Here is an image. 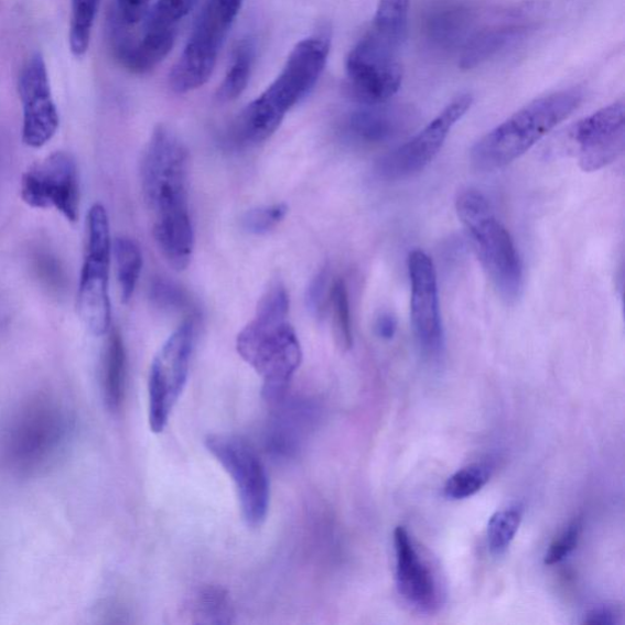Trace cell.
<instances>
[{
	"mask_svg": "<svg viewBox=\"0 0 625 625\" xmlns=\"http://www.w3.org/2000/svg\"><path fill=\"white\" fill-rule=\"evenodd\" d=\"M195 324L186 321L169 336L153 359L148 379V422L163 433L187 384Z\"/></svg>",
	"mask_w": 625,
	"mask_h": 625,
	"instance_id": "ba28073f",
	"label": "cell"
},
{
	"mask_svg": "<svg viewBox=\"0 0 625 625\" xmlns=\"http://www.w3.org/2000/svg\"><path fill=\"white\" fill-rule=\"evenodd\" d=\"M290 299L277 282L261 298L255 320L238 334V355L263 380V395L274 401L285 394L302 362L298 334L288 322Z\"/></svg>",
	"mask_w": 625,
	"mask_h": 625,
	"instance_id": "7a4b0ae2",
	"label": "cell"
},
{
	"mask_svg": "<svg viewBox=\"0 0 625 625\" xmlns=\"http://www.w3.org/2000/svg\"><path fill=\"white\" fill-rule=\"evenodd\" d=\"M491 478L492 471L487 465L471 464L450 476L443 493L453 502L470 498L478 494Z\"/></svg>",
	"mask_w": 625,
	"mask_h": 625,
	"instance_id": "f1b7e54d",
	"label": "cell"
},
{
	"mask_svg": "<svg viewBox=\"0 0 625 625\" xmlns=\"http://www.w3.org/2000/svg\"><path fill=\"white\" fill-rule=\"evenodd\" d=\"M328 304L332 306L336 344L341 349L348 351L354 346V331H352L348 290L343 279H338L333 283Z\"/></svg>",
	"mask_w": 625,
	"mask_h": 625,
	"instance_id": "83f0119b",
	"label": "cell"
},
{
	"mask_svg": "<svg viewBox=\"0 0 625 625\" xmlns=\"http://www.w3.org/2000/svg\"><path fill=\"white\" fill-rule=\"evenodd\" d=\"M411 280V317L418 346L429 360H438L445 349L441 321L438 274L433 259L422 249L408 256Z\"/></svg>",
	"mask_w": 625,
	"mask_h": 625,
	"instance_id": "5bb4252c",
	"label": "cell"
},
{
	"mask_svg": "<svg viewBox=\"0 0 625 625\" xmlns=\"http://www.w3.org/2000/svg\"><path fill=\"white\" fill-rule=\"evenodd\" d=\"M117 261V276L122 303H129L141 276L143 259L141 248L128 236H120L112 244Z\"/></svg>",
	"mask_w": 625,
	"mask_h": 625,
	"instance_id": "7402d4cb",
	"label": "cell"
},
{
	"mask_svg": "<svg viewBox=\"0 0 625 625\" xmlns=\"http://www.w3.org/2000/svg\"><path fill=\"white\" fill-rule=\"evenodd\" d=\"M151 299L162 310H183L188 304L185 291L165 279L153 281Z\"/></svg>",
	"mask_w": 625,
	"mask_h": 625,
	"instance_id": "836d02e7",
	"label": "cell"
},
{
	"mask_svg": "<svg viewBox=\"0 0 625 625\" xmlns=\"http://www.w3.org/2000/svg\"><path fill=\"white\" fill-rule=\"evenodd\" d=\"M21 198L37 209L53 208L75 223L79 209V179L75 158L67 152H54L33 164L22 175Z\"/></svg>",
	"mask_w": 625,
	"mask_h": 625,
	"instance_id": "4fadbf2b",
	"label": "cell"
},
{
	"mask_svg": "<svg viewBox=\"0 0 625 625\" xmlns=\"http://www.w3.org/2000/svg\"><path fill=\"white\" fill-rule=\"evenodd\" d=\"M470 26V14L463 10L454 9L435 17L431 21L429 31L438 43L451 45L463 39Z\"/></svg>",
	"mask_w": 625,
	"mask_h": 625,
	"instance_id": "f546056e",
	"label": "cell"
},
{
	"mask_svg": "<svg viewBox=\"0 0 625 625\" xmlns=\"http://www.w3.org/2000/svg\"><path fill=\"white\" fill-rule=\"evenodd\" d=\"M397 50L368 32L352 50L346 73L352 95L365 106L384 105L402 85L403 69Z\"/></svg>",
	"mask_w": 625,
	"mask_h": 625,
	"instance_id": "8fae6325",
	"label": "cell"
},
{
	"mask_svg": "<svg viewBox=\"0 0 625 625\" xmlns=\"http://www.w3.org/2000/svg\"><path fill=\"white\" fill-rule=\"evenodd\" d=\"M150 3L151 0H116L109 19L123 28L136 29L150 13Z\"/></svg>",
	"mask_w": 625,
	"mask_h": 625,
	"instance_id": "d6a6232c",
	"label": "cell"
},
{
	"mask_svg": "<svg viewBox=\"0 0 625 625\" xmlns=\"http://www.w3.org/2000/svg\"><path fill=\"white\" fill-rule=\"evenodd\" d=\"M186 3L195 6L197 0H185Z\"/></svg>",
	"mask_w": 625,
	"mask_h": 625,
	"instance_id": "f35d334b",
	"label": "cell"
},
{
	"mask_svg": "<svg viewBox=\"0 0 625 625\" xmlns=\"http://www.w3.org/2000/svg\"><path fill=\"white\" fill-rule=\"evenodd\" d=\"M583 531V521L581 518L574 519L568 526L559 538H556L543 557V563L547 565L559 564L567 559L578 547Z\"/></svg>",
	"mask_w": 625,
	"mask_h": 625,
	"instance_id": "1f68e13d",
	"label": "cell"
},
{
	"mask_svg": "<svg viewBox=\"0 0 625 625\" xmlns=\"http://www.w3.org/2000/svg\"><path fill=\"white\" fill-rule=\"evenodd\" d=\"M206 448L229 474L246 525L251 528L263 525L270 506V483L256 451L241 438L230 434L208 435Z\"/></svg>",
	"mask_w": 625,
	"mask_h": 625,
	"instance_id": "9c48e42d",
	"label": "cell"
},
{
	"mask_svg": "<svg viewBox=\"0 0 625 625\" xmlns=\"http://www.w3.org/2000/svg\"><path fill=\"white\" fill-rule=\"evenodd\" d=\"M456 211L497 294L506 303H515L520 298L525 274L513 236L478 190L462 191L456 200Z\"/></svg>",
	"mask_w": 625,
	"mask_h": 625,
	"instance_id": "8992f818",
	"label": "cell"
},
{
	"mask_svg": "<svg viewBox=\"0 0 625 625\" xmlns=\"http://www.w3.org/2000/svg\"><path fill=\"white\" fill-rule=\"evenodd\" d=\"M331 37L327 35L312 36L295 44L276 82L235 120L234 141L240 146H255L270 139L291 108L310 95L325 69Z\"/></svg>",
	"mask_w": 625,
	"mask_h": 625,
	"instance_id": "3957f363",
	"label": "cell"
},
{
	"mask_svg": "<svg viewBox=\"0 0 625 625\" xmlns=\"http://www.w3.org/2000/svg\"><path fill=\"white\" fill-rule=\"evenodd\" d=\"M193 623L230 624L234 610L229 595L215 586L202 588L191 601Z\"/></svg>",
	"mask_w": 625,
	"mask_h": 625,
	"instance_id": "d4e9b609",
	"label": "cell"
},
{
	"mask_svg": "<svg viewBox=\"0 0 625 625\" xmlns=\"http://www.w3.org/2000/svg\"><path fill=\"white\" fill-rule=\"evenodd\" d=\"M472 105L473 96L471 94H463L454 98L414 138L380 159L377 165L379 176L385 180L397 181L423 172L440 153L454 125L467 114Z\"/></svg>",
	"mask_w": 625,
	"mask_h": 625,
	"instance_id": "7c38bea8",
	"label": "cell"
},
{
	"mask_svg": "<svg viewBox=\"0 0 625 625\" xmlns=\"http://www.w3.org/2000/svg\"><path fill=\"white\" fill-rule=\"evenodd\" d=\"M396 584L409 605L423 612L439 607L440 594L435 576L416 549L408 530L400 526L394 531Z\"/></svg>",
	"mask_w": 625,
	"mask_h": 625,
	"instance_id": "e0dca14e",
	"label": "cell"
},
{
	"mask_svg": "<svg viewBox=\"0 0 625 625\" xmlns=\"http://www.w3.org/2000/svg\"><path fill=\"white\" fill-rule=\"evenodd\" d=\"M525 508L520 504L498 509L487 522V548L495 557L504 556L520 528Z\"/></svg>",
	"mask_w": 625,
	"mask_h": 625,
	"instance_id": "603a6c76",
	"label": "cell"
},
{
	"mask_svg": "<svg viewBox=\"0 0 625 625\" xmlns=\"http://www.w3.org/2000/svg\"><path fill=\"white\" fill-rule=\"evenodd\" d=\"M518 31L516 28L507 26L485 30L479 33L465 44L460 66L463 71H471L491 60L510 40L516 37Z\"/></svg>",
	"mask_w": 625,
	"mask_h": 625,
	"instance_id": "cb8c5ba5",
	"label": "cell"
},
{
	"mask_svg": "<svg viewBox=\"0 0 625 625\" xmlns=\"http://www.w3.org/2000/svg\"><path fill=\"white\" fill-rule=\"evenodd\" d=\"M100 0H72L71 50L82 58L88 49Z\"/></svg>",
	"mask_w": 625,
	"mask_h": 625,
	"instance_id": "484cf974",
	"label": "cell"
},
{
	"mask_svg": "<svg viewBox=\"0 0 625 625\" xmlns=\"http://www.w3.org/2000/svg\"><path fill=\"white\" fill-rule=\"evenodd\" d=\"M111 238L108 213L96 203L87 214V245L77 293V311L95 336L108 333L111 321L109 266Z\"/></svg>",
	"mask_w": 625,
	"mask_h": 625,
	"instance_id": "52a82bcc",
	"label": "cell"
},
{
	"mask_svg": "<svg viewBox=\"0 0 625 625\" xmlns=\"http://www.w3.org/2000/svg\"><path fill=\"white\" fill-rule=\"evenodd\" d=\"M579 89H564L532 100L474 144L471 162L484 173L513 164L582 105Z\"/></svg>",
	"mask_w": 625,
	"mask_h": 625,
	"instance_id": "5b68a950",
	"label": "cell"
},
{
	"mask_svg": "<svg viewBox=\"0 0 625 625\" xmlns=\"http://www.w3.org/2000/svg\"><path fill=\"white\" fill-rule=\"evenodd\" d=\"M72 430V418L58 400L47 395L32 397L0 429V463L19 475L49 468L66 449Z\"/></svg>",
	"mask_w": 625,
	"mask_h": 625,
	"instance_id": "277c9868",
	"label": "cell"
},
{
	"mask_svg": "<svg viewBox=\"0 0 625 625\" xmlns=\"http://www.w3.org/2000/svg\"><path fill=\"white\" fill-rule=\"evenodd\" d=\"M397 331V320L391 313H381L377 321H375V332L377 335L386 341L395 337Z\"/></svg>",
	"mask_w": 625,
	"mask_h": 625,
	"instance_id": "8d00e7d4",
	"label": "cell"
},
{
	"mask_svg": "<svg viewBox=\"0 0 625 625\" xmlns=\"http://www.w3.org/2000/svg\"><path fill=\"white\" fill-rule=\"evenodd\" d=\"M411 119V114L402 107L366 106L349 114L344 131L354 142L378 146L399 138Z\"/></svg>",
	"mask_w": 625,
	"mask_h": 625,
	"instance_id": "ac0fdd59",
	"label": "cell"
},
{
	"mask_svg": "<svg viewBox=\"0 0 625 625\" xmlns=\"http://www.w3.org/2000/svg\"><path fill=\"white\" fill-rule=\"evenodd\" d=\"M256 58V45L252 39H246L236 45L231 64L227 69L220 87L218 88L217 98L223 104L233 101L240 97L251 79Z\"/></svg>",
	"mask_w": 625,
	"mask_h": 625,
	"instance_id": "ffe728a7",
	"label": "cell"
},
{
	"mask_svg": "<svg viewBox=\"0 0 625 625\" xmlns=\"http://www.w3.org/2000/svg\"><path fill=\"white\" fill-rule=\"evenodd\" d=\"M624 101L617 100L579 121L571 131L578 147L579 165L584 172L597 170L615 162L624 150Z\"/></svg>",
	"mask_w": 625,
	"mask_h": 625,
	"instance_id": "2e32d148",
	"label": "cell"
},
{
	"mask_svg": "<svg viewBox=\"0 0 625 625\" xmlns=\"http://www.w3.org/2000/svg\"><path fill=\"white\" fill-rule=\"evenodd\" d=\"M288 212L289 208L283 203L251 209L243 218L244 229L252 235H266L287 218Z\"/></svg>",
	"mask_w": 625,
	"mask_h": 625,
	"instance_id": "4dcf8cb0",
	"label": "cell"
},
{
	"mask_svg": "<svg viewBox=\"0 0 625 625\" xmlns=\"http://www.w3.org/2000/svg\"><path fill=\"white\" fill-rule=\"evenodd\" d=\"M128 357L119 331L110 333L101 365V391L106 406L116 412L121 407L127 389Z\"/></svg>",
	"mask_w": 625,
	"mask_h": 625,
	"instance_id": "d6986e66",
	"label": "cell"
},
{
	"mask_svg": "<svg viewBox=\"0 0 625 625\" xmlns=\"http://www.w3.org/2000/svg\"><path fill=\"white\" fill-rule=\"evenodd\" d=\"M219 2L226 9L233 11V13L238 14V11H240L244 0H219Z\"/></svg>",
	"mask_w": 625,
	"mask_h": 625,
	"instance_id": "74e56055",
	"label": "cell"
},
{
	"mask_svg": "<svg viewBox=\"0 0 625 625\" xmlns=\"http://www.w3.org/2000/svg\"><path fill=\"white\" fill-rule=\"evenodd\" d=\"M18 90L24 110L22 141L31 148H41L54 138L60 128V114L52 97L47 66L41 54H33L22 66Z\"/></svg>",
	"mask_w": 625,
	"mask_h": 625,
	"instance_id": "9a60e30c",
	"label": "cell"
},
{
	"mask_svg": "<svg viewBox=\"0 0 625 625\" xmlns=\"http://www.w3.org/2000/svg\"><path fill=\"white\" fill-rule=\"evenodd\" d=\"M617 622V613L610 607H596L589 611L585 615V624L613 625Z\"/></svg>",
	"mask_w": 625,
	"mask_h": 625,
	"instance_id": "d590c367",
	"label": "cell"
},
{
	"mask_svg": "<svg viewBox=\"0 0 625 625\" xmlns=\"http://www.w3.org/2000/svg\"><path fill=\"white\" fill-rule=\"evenodd\" d=\"M236 15L218 0H208L193 28L186 47L169 75L176 94H187L207 84Z\"/></svg>",
	"mask_w": 625,
	"mask_h": 625,
	"instance_id": "30bf717a",
	"label": "cell"
},
{
	"mask_svg": "<svg viewBox=\"0 0 625 625\" xmlns=\"http://www.w3.org/2000/svg\"><path fill=\"white\" fill-rule=\"evenodd\" d=\"M409 0H379L371 32L397 51L407 39Z\"/></svg>",
	"mask_w": 625,
	"mask_h": 625,
	"instance_id": "44dd1931",
	"label": "cell"
},
{
	"mask_svg": "<svg viewBox=\"0 0 625 625\" xmlns=\"http://www.w3.org/2000/svg\"><path fill=\"white\" fill-rule=\"evenodd\" d=\"M141 181L159 251L170 266L185 270L195 249L188 206V153L165 127H158L147 144Z\"/></svg>",
	"mask_w": 625,
	"mask_h": 625,
	"instance_id": "6da1fadb",
	"label": "cell"
},
{
	"mask_svg": "<svg viewBox=\"0 0 625 625\" xmlns=\"http://www.w3.org/2000/svg\"><path fill=\"white\" fill-rule=\"evenodd\" d=\"M33 274L51 294L62 295L67 288L66 270L58 256L47 247H37L31 255Z\"/></svg>",
	"mask_w": 625,
	"mask_h": 625,
	"instance_id": "4316f807",
	"label": "cell"
},
{
	"mask_svg": "<svg viewBox=\"0 0 625 625\" xmlns=\"http://www.w3.org/2000/svg\"><path fill=\"white\" fill-rule=\"evenodd\" d=\"M332 287H328V272L322 270L317 272L306 289V306L317 317H322L331 301Z\"/></svg>",
	"mask_w": 625,
	"mask_h": 625,
	"instance_id": "e575fe53",
	"label": "cell"
}]
</instances>
